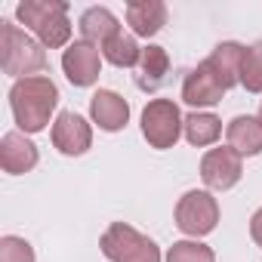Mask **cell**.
<instances>
[{"instance_id":"1","label":"cell","mask_w":262,"mask_h":262,"mask_svg":"<svg viewBox=\"0 0 262 262\" xmlns=\"http://www.w3.org/2000/svg\"><path fill=\"white\" fill-rule=\"evenodd\" d=\"M56 105H59V86L43 74L16 80L10 90V108H13V117H16L22 133H40V129H47Z\"/></svg>"},{"instance_id":"2","label":"cell","mask_w":262,"mask_h":262,"mask_svg":"<svg viewBox=\"0 0 262 262\" xmlns=\"http://www.w3.org/2000/svg\"><path fill=\"white\" fill-rule=\"evenodd\" d=\"M16 19L37 34L43 47H65L71 37L68 4L65 0H22L16 7Z\"/></svg>"},{"instance_id":"3","label":"cell","mask_w":262,"mask_h":262,"mask_svg":"<svg viewBox=\"0 0 262 262\" xmlns=\"http://www.w3.org/2000/svg\"><path fill=\"white\" fill-rule=\"evenodd\" d=\"M0 65L10 77H37V71L47 68V53L43 43L28 37L19 25L0 22Z\"/></svg>"},{"instance_id":"4","label":"cell","mask_w":262,"mask_h":262,"mask_svg":"<svg viewBox=\"0 0 262 262\" xmlns=\"http://www.w3.org/2000/svg\"><path fill=\"white\" fill-rule=\"evenodd\" d=\"M99 247L111 262H161V247L126 222H111Z\"/></svg>"},{"instance_id":"5","label":"cell","mask_w":262,"mask_h":262,"mask_svg":"<svg viewBox=\"0 0 262 262\" xmlns=\"http://www.w3.org/2000/svg\"><path fill=\"white\" fill-rule=\"evenodd\" d=\"M182 114L173 99H151L142 111V136L148 139L151 148H173L182 136Z\"/></svg>"},{"instance_id":"6","label":"cell","mask_w":262,"mask_h":262,"mask_svg":"<svg viewBox=\"0 0 262 262\" xmlns=\"http://www.w3.org/2000/svg\"><path fill=\"white\" fill-rule=\"evenodd\" d=\"M219 222V204L210 191H185L176 204V225L191 237H204Z\"/></svg>"},{"instance_id":"7","label":"cell","mask_w":262,"mask_h":262,"mask_svg":"<svg viewBox=\"0 0 262 262\" xmlns=\"http://www.w3.org/2000/svg\"><path fill=\"white\" fill-rule=\"evenodd\" d=\"M244 164L234 148H210L201 161V179L213 191H228L241 182Z\"/></svg>"},{"instance_id":"8","label":"cell","mask_w":262,"mask_h":262,"mask_svg":"<svg viewBox=\"0 0 262 262\" xmlns=\"http://www.w3.org/2000/svg\"><path fill=\"white\" fill-rule=\"evenodd\" d=\"M62 71L74 86H93L102 74V53L86 40H74L62 56Z\"/></svg>"},{"instance_id":"9","label":"cell","mask_w":262,"mask_h":262,"mask_svg":"<svg viewBox=\"0 0 262 262\" xmlns=\"http://www.w3.org/2000/svg\"><path fill=\"white\" fill-rule=\"evenodd\" d=\"M53 145L68 158H80L93 145V126L77 111H62L53 123Z\"/></svg>"},{"instance_id":"10","label":"cell","mask_w":262,"mask_h":262,"mask_svg":"<svg viewBox=\"0 0 262 262\" xmlns=\"http://www.w3.org/2000/svg\"><path fill=\"white\" fill-rule=\"evenodd\" d=\"M222 96H225V86L219 83V77L210 71L207 62L191 68L182 80V102L191 108H210V105L222 102Z\"/></svg>"},{"instance_id":"11","label":"cell","mask_w":262,"mask_h":262,"mask_svg":"<svg viewBox=\"0 0 262 262\" xmlns=\"http://www.w3.org/2000/svg\"><path fill=\"white\" fill-rule=\"evenodd\" d=\"M90 117H93V123H99V129H105V133H117V129H123L126 120H129V105L114 90H99L90 99Z\"/></svg>"},{"instance_id":"12","label":"cell","mask_w":262,"mask_h":262,"mask_svg":"<svg viewBox=\"0 0 262 262\" xmlns=\"http://www.w3.org/2000/svg\"><path fill=\"white\" fill-rule=\"evenodd\" d=\"M40 161L37 145L25 136V133H7L0 139V167L13 176H22L28 170H34Z\"/></svg>"},{"instance_id":"13","label":"cell","mask_w":262,"mask_h":262,"mask_svg":"<svg viewBox=\"0 0 262 262\" xmlns=\"http://www.w3.org/2000/svg\"><path fill=\"white\" fill-rule=\"evenodd\" d=\"M126 22L139 37H155L167 25V7L161 0H133L126 4Z\"/></svg>"},{"instance_id":"14","label":"cell","mask_w":262,"mask_h":262,"mask_svg":"<svg viewBox=\"0 0 262 262\" xmlns=\"http://www.w3.org/2000/svg\"><path fill=\"white\" fill-rule=\"evenodd\" d=\"M77 25H80L83 40L93 43V47H105L111 37L120 34V22H117V16L108 7H90V10H83V16H80Z\"/></svg>"},{"instance_id":"15","label":"cell","mask_w":262,"mask_h":262,"mask_svg":"<svg viewBox=\"0 0 262 262\" xmlns=\"http://www.w3.org/2000/svg\"><path fill=\"white\" fill-rule=\"evenodd\" d=\"M204 62H207V65H210V71L219 77V83H222L225 90H231L234 83H241L244 47H241V43H234V40H225V43H219V47H216Z\"/></svg>"},{"instance_id":"16","label":"cell","mask_w":262,"mask_h":262,"mask_svg":"<svg viewBox=\"0 0 262 262\" xmlns=\"http://www.w3.org/2000/svg\"><path fill=\"white\" fill-rule=\"evenodd\" d=\"M170 80V56L164 47H145L142 59L136 65V83L139 90H161Z\"/></svg>"},{"instance_id":"17","label":"cell","mask_w":262,"mask_h":262,"mask_svg":"<svg viewBox=\"0 0 262 262\" xmlns=\"http://www.w3.org/2000/svg\"><path fill=\"white\" fill-rule=\"evenodd\" d=\"M228 136V148H234L241 158L247 155H259L262 151V120L259 117H250V114H241L228 123L225 129Z\"/></svg>"},{"instance_id":"18","label":"cell","mask_w":262,"mask_h":262,"mask_svg":"<svg viewBox=\"0 0 262 262\" xmlns=\"http://www.w3.org/2000/svg\"><path fill=\"white\" fill-rule=\"evenodd\" d=\"M182 133L194 148H207L222 136V120L216 114H210V111H194V114L185 117Z\"/></svg>"},{"instance_id":"19","label":"cell","mask_w":262,"mask_h":262,"mask_svg":"<svg viewBox=\"0 0 262 262\" xmlns=\"http://www.w3.org/2000/svg\"><path fill=\"white\" fill-rule=\"evenodd\" d=\"M102 56L114 65V68H136L139 65V59H142V50H139V43H136V37L133 34H117V37H111L105 47H102Z\"/></svg>"},{"instance_id":"20","label":"cell","mask_w":262,"mask_h":262,"mask_svg":"<svg viewBox=\"0 0 262 262\" xmlns=\"http://www.w3.org/2000/svg\"><path fill=\"white\" fill-rule=\"evenodd\" d=\"M241 83L247 93H262V40L244 47V62H241Z\"/></svg>"},{"instance_id":"21","label":"cell","mask_w":262,"mask_h":262,"mask_svg":"<svg viewBox=\"0 0 262 262\" xmlns=\"http://www.w3.org/2000/svg\"><path fill=\"white\" fill-rule=\"evenodd\" d=\"M167 262H216V253L198 241H176L167 250Z\"/></svg>"},{"instance_id":"22","label":"cell","mask_w":262,"mask_h":262,"mask_svg":"<svg viewBox=\"0 0 262 262\" xmlns=\"http://www.w3.org/2000/svg\"><path fill=\"white\" fill-rule=\"evenodd\" d=\"M0 262H34V247L25 237L4 234L0 237Z\"/></svg>"},{"instance_id":"23","label":"cell","mask_w":262,"mask_h":262,"mask_svg":"<svg viewBox=\"0 0 262 262\" xmlns=\"http://www.w3.org/2000/svg\"><path fill=\"white\" fill-rule=\"evenodd\" d=\"M250 237L262 247V207L253 213V219H250Z\"/></svg>"},{"instance_id":"24","label":"cell","mask_w":262,"mask_h":262,"mask_svg":"<svg viewBox=\"0 0 262 262\" xmlns=\"http://www.w3.org/2000/svg\"><path fill=\"white\" fill-rule=\"evenodd\" d=\"M259 120H262V105H259Z\"/></svg>"}]
</instances>
